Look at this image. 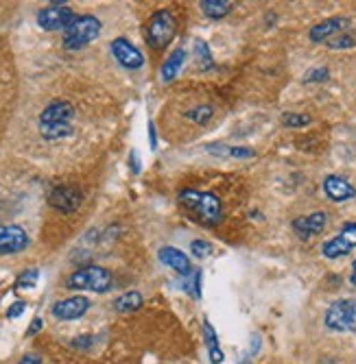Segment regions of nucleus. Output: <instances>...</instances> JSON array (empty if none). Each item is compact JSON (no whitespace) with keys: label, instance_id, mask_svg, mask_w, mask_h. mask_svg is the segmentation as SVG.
I'll use <instances>...</instances> for the list:
<instances>
[{"label":"nucleus","instance_id":"obj_28","mask_svg":"<svg viewBox=\"0 0 356 364\" xmlns=\"http://www.w3.org/2000/svg\"><path fill=\"white\" fill-rule=\"evenodd\" d=\"M256 153L251 149H245V146H230V157H239V159H247V157H253Z\"/></svg>","mask_w":356,"mask_h":364},{"label":"nucleus","instance_id":"obj_33","mask_svg":"<svg viewBox=\"0 0 356 364\" xmlns=\"http://www.w3.org/2000/svg\"><path fill=\"white\" fill-rule=\"evenodd\" d=\"M149 138H151V149H155L157 138H155V127H153V122H149Z\"/></svg>","mask_w":356,"mask_h":364},{"label":"nucleus","instance_id":"obj_3","mask_svg":"<svg viewBox=\"0 0 356 364\" xmlns=\"http://www.w3.org/2000/svg\"><path fill=\"white\" fill-rule=\"evenodd\" d=\"M101 36V22L94 16H77L73 24L63 31V46L68 50H79L92 44Z\"/></svg>","mask_w":356,"mask_h":364},{"label":"nucleus","instance_id":"obj_35","mask_svg":"<svg viewBox=\"0 0 356 364\" xmlns=\"http://www.w3.org/2000/svg\"><path fill=\"white\" fill-rule=\"evenodd\" d=\"M350 282H352V284L356 286V259L352 262V275H350Z\"/></svg>","mask_w":356,"mask_h":364},{"label":"nucleus","instance_id":"obj_9","mask_svg":"<svg viewBox=\"0 0 356 364\" xmlns=\"http://www.w3.org/2000/svg\"><path fill=\"white\" fill-rule=\"evenodd\" d=\"M83 201V194L77 186H57L48 194V203L61 214H73L79 210Z\"/></svg>","mask_w":356,"mask_h":364},{"label":"nucleus","instance_id":"obj_5","mask_svg":"<svg viewBox=\"0 0 356 364\" xmlns=\"http://www.w3.org/2000/svg\"><path fill=\"white\" fill-rule=\"evenodd\" d=\"M66 288L70 290H92V292H108L112 288V273L105 271L103 267H85L75 271Z\"/></svg>","mask_w":356,"mask_h":364},{"label":"nucleus","instance_id":"obj_31","mask_svg":"<svg viewBox=\"0 0 356 364\" xmlns=\"http://www.w3.org/2000/svg\"><path fill=\"white\" fill-rule=\"evenodd\" d=\"M192 286H195V290H192V294H195L197 299H199V296H201V273H199V271L195 273V284H192Z\"/></svg>","mask_w":356,"mask_h":364},{"label":"nucleus","instance_id":"obj_30","mask_svg":"<svg viewBox=\"0 0 356 364\" xmlns=\"http://www.w3.org/2000/svg\"><path fill=\"white\" fill-rule=\"evenodd\" d=\"M40 329H42V318H40V316H36V318H33V323H31V327H28V332H26V334H28V336H33V334H38V332H40Z\"/></svg>","mask_w":356,"mask_h":364},{"label":"nucleus","instance_id":"obj_11","mask_svg":"<svg viewBox=\"0 0 356 364\" xmlns=\"http://www.w3.org/2000/svg\"><path fill=\"white\" fill-rule=\"evenodd\" d=\"M112 55L116 57V61L122 65V68H129V70H138L142 68V63H145V55L129 42L125 38H116L112 42Z\"/></svg>","mask_w":356,"mask_h":364},{"label":"nucleus","instance_id":"obj_17","mask_svg":"<svg viewBox=\"0 0 356 364\" xmlns=\"http://www.w3.org/2000/svg\"><path fill=\"white\" fill-rule=\"evenodd\" d=\"M184 61H186V50H184V48H175V50L169 55V59H167L164 63H162V68H159L162 81H164V83L175 81L177 75H179V70H182Z\"/></svg>","mask_w":356,"mask_h":364},{"label":"nucleus","instance_id":"obj_34","mask_svg":"<svg viewBox=\"0 0 356 364\" xmlns=\"http://www.w3.org/2000/svg\"><path fill=\"white\" fill-rule=\"evenodd\" d=\"M132 161H134V164H132L134 173H138V171H140V166H138V155H136V153H132Z\"/></svg>","mask_w":356,"mask_h":364},{"label":"nucleus","instance_id":"obj_2","mask_svg":"<svg viewBox=\"0 0 356 364\" xmlns=\"http://www.w3.org/2000/svg\"><path fill=\"white\" fill-rule=\"evenodd\" d=\"M75 107L68 101H53L40 114V134L46 140H61L73 134Z\"/></svg>","mask_w":356,"mask_h":364},{"label":"nucleus","instance_id":"obj_20","mask_svg":"<svg viewBox=\"0 0 356 364\" xmlns=\"http://www.w3.org/2000/svg\"><path fill=\"white\" fill-rule=\"evenodd\" d=\"M204 332H206V343H208V351H210V362L221 364L225 355H223V349L219 347L216 332H214V327L210 325V321H204Z\"/></svg>","mask_w":356,"mask_h":364},{"label":"nucleus","instance_id":"obj_8","mask_svg":"<svg viewBox=\"0 0 356 364\" xmlns=\"http://www.w3.org/2000/svg\"><path fill=\"white\" fill-rule=\"evenodd\" d=\"M354 247H356V223H345L339 234L321 247V253L328 259H337L347 255Z\"/></svg>","mask_w":356,"mask_h":364},{"label":"nucleus","instance_id":"obj_25","mask_svg":"<svg viewBox=\"0 0 356 364\" xmlns=\"http://www.w3.org/2000/svg\"><path fill=\"white\" fill-rule=\"evenodd\" d=\"M326 44H328L330 48H335V50H341V48H352L356 42H354V38H352V36H347V33H339V36L330 38Z\"/></svg>","mask_w":356,"mask_h":364},{"label":"nucleus","instance_id":"obj_1","mask_svg":"<svg viewBox=\"0 0 356 364\" xmlns=\"http://www.w3.org/2000/svg\"><path fill=\"white\" fill-rule=\"evenodd\" d=\"M179 205L192 214L197 223L206 227H214L223 220V208L221 201L212 192H201V190H184L179 192Z\"/></svg>","mask_w":356,"mask_h":364},{"label":"nucleus","instance_id":"obj_23","mask_svg":"<svg viewBox=\"0 0 356 364\" xmlns=\"http://www.w3.org/2000/svg\"><path fill=\"white\" fill-rule=\"evenodd\" d=\"M212 116H214V112H212V107H210V105L186 112V118H188V120H192V122H197V124H204V122H208Z\"/></svg>","mask_w":356,"mask_h":364},{"label":"nucleus","instance_id":"obj_24","mask_svg":"<svg viewBox=\"0 0 356 364\" xmlns=\"http://www.w3.org/2000/svg\"><path fill=\"white\" fill-rule=\"evenodd\" d=\"M38 277H40V271H38V269H28V271H24V273L18 277L16 288H33V286L38 284Z\"/></svg>","mask_w":356,"mask_h":364},{"label":"nucleus","instance_id":"obj_12","mask_svg":"<svg viewBox=\"0 0 356 364\" xmlns=\"http://www.w3.org/2000/svg\"><path fill=\"white\" fill-rule=\"evenodd\" d=\"M90 310V301L85 296H70V299H63V301H57L53 306V316H57L59 321H75V318H81L85 312Z\"/></svg>","mask_w":356,"mask_h":364},{"label":"nucleus","instance_id":"obj_13","mask_svg":"<svg viewBox=\"0 0 356 364\" xmlns=\"http://www.w3.org/2000/svg\"><path fill=\"white\" fill-rule=\"evenodd\" d=\"M347 26H350V20L337 16V18H328V20H323V22L315 24V26L310 28L308 36H310V42H315V44H319V42H328L330 38H335V36H339V33H343Z\"/></svg>","mask_w":356,"mask_h":364},{"label":"nucleus","instance_id":"obj_15","mask_svg":"<svg viewBox=\"0 0 356 364\" xmlns=\"http://www.w3.org/2000/svg\"><path fill=\"white\" fill-rule=\"evenodd\" d=\"M323 192H326V196L335 203L350 201V198H354V194H356L354 186L339 175H328L326 179H323Z\"/></svg>","mask_w":356,"mask_h":364},{"label":"nucleus","instance_id":"obj_32","mask_svg":"<svg viewBox=\"0 0 356 364\" xmlns=\"http://www.w3.org/2000/svg\"><path fill=\"white\" fill-rule=\"evenodd\" d=\"M18 364H42V360H40L38 355H33V353H28V355H24Z\"/></svg>","mask_w":356,"mask_h":364},{"label":"nucleus","instance_id":"obj_22","mask_svg":"<svg viewBox=\"0 0 356 364\" xmlns=\"http://www.w3.org/2000/svg\"><path fill=\"white\" fill-rule=\"evenodd\" d=\"M282 124L284 127H304V124H310V116L298 114V112H286L282 116Z\"/></svg>","mask_w":356,"mask_h":364},{"label":"nucleus","instance_id":"obj_6","mask_svg":"<svg viewBox=\"0 0 356 364\" xmlns=\"http://www.w3.org/2000/svg\"><path fill=\"white\" fill-rule=\"evenodd\" d=\"M326 327L333 332H354L356 329V301L339 299L326 312Z\"/></svg>","mask_w":356,"mask_h":364},{"label":"nucleus","instance_id":"obj_19","mask_svg":"<svg viewBox=\"0 0 356 364\" xmlns=\"http://www.w3.org/2000/svg\"><path fill=\"white\" fill-rule=\"evenodd\" d=\"M142 306V294L132 290V292H125L120 294L118 299L114 301V310L116 312H134Z\"/></svg>","mask_w":356,"mask_h":364},{"label":"nucleus","instance_id":"obj_7","mask_svg":"<svg viewBox=\"0 0 356 364\" xmlns=\"http://www.w3.org/2000/svg\"><path fill=\"white\" fill-rule=\"evenodd\" d=\"M75 18H77L75 11L63 3H53L51 7H44L38 11V24L44 31H66Z\"/></svg>","mask_w":356,"mask_h":364},{"label":"nucleus","instance_id":"obj_18","mask_svg":"<svg viewBox=\"0 0 356 364\" xmlns=\"http://www.w3.org/2000/svg\"><path fill=\"white\" fill-rule=\"evenodd\" d=\"M234 9V3L230 0H204L201 3V11L210 18V20H221Z\"/></svg>","mask_w":356,"mask_h":364},{"label":"nucleus","instance_id":"obj_27","mask_svg":"<svg viewBox=\"0 0 356 364\" xmlns=\"http://www.w3.org/2000/svg\"><path fill=\"white\" fill-rule=\"evenodd\" d=\"M328 79V68H315V70H310V73H306V83H321V81H326Z\"/></svg>","mask_w":356,"mask_h":364},{"label":"nucleus","instance_id":"obj_21","mask_svg":"<svg viewBox=\"0 0 356 364\" xmlns=\"http://www.w3.org/2000/svg\"><path fill=\"white\" fill-rule=\"evenodd\" d=\"M195 57H197L201 68H212V55H210V48L204 40H195Z\"/></svg>","mask_w":356,"mask_h":364},{"label":"nucleus","instance_id":"obj_10","mask_svg":"<svg viewBox=\"0 0 356 364\" xmlns=\"http://www.w3.org/2000/svg\"><path fill=\"white\" fill-rule=\"evenodd\" d=\"M28 247V234L18 225H0V255H14Z\"/></svg>","mask_w":356,"mask_h":364},{"label":"nucleus","instance_id":"obj_16","mask_svg":"<svg viewBox=\"0 0 356 364\" xmlns=\"http://www.w3.org/2000/svg\"><path fill=\"white\" fill-rule=\"evenodd\" d=\"M157 257H159L162 264H167L169 269L177 271L179 275H188V273L192 271L188 255H186L184 251H179L177 247H162V249L157 251Z\"/></svg>","mask_w":356,"mask_h":364},{"label":"nucleus","instance_id":"obj_14","mask_svg":"<svg viewBox=\"0 0 356 364\" xmlns=\"http://www.w3.org/2000/svg\"><path fill=\"white\" fill-rule=\"evenodd\" d=\"M328 223V216L326 212H313V214H306V216H300L293 220V229H295V234L300 238H310V236H317L323 231V227H326Z\"/></svg>","mask_w":356,"mask_h":364},{"label":"nucleus","instance_id":"obj_4","mask_svg":"<svg viewBox=\"0 0 356 364\" xmlns=\"http://www.w3.org/2000/svg\"><path fill=\"white\" fill-rule=\"evenodd\" d=\"M177 33V20L171 11L159 9L151 16L149 24H147V44L153 50H162L167 48Z\"/></svg>","mask_w":356,"mask_h":364},{"label":"nucleus","instance_id":"obj_29","mask_svg":"<svg viewBox=\"0 0 356 364\" xmlns=\"http://www.w3.org/2000/svg\"><path fill=\"white\" fill-rule=\"evenodd\" d=\"M24 308H26V306H24V301H16V304L7 310V318H18V316L24 312Z\"/></svg>","mask_w":356,"mask_h":364},{"label":"nucleus","instance_id":"obj_26","mask_svg":"<svg viewBox=\"0 0 356 364\" xmlns=\"http://www.w3.org/2000/svg\"><path fill=\"white\" fill-rule=\"evenodd\" d=\"M190 251L195 257H208L212 253V245L206 240H192L190 242Z\"/></svg>","mask_w":356,"mask_h":364}]
</instances>
